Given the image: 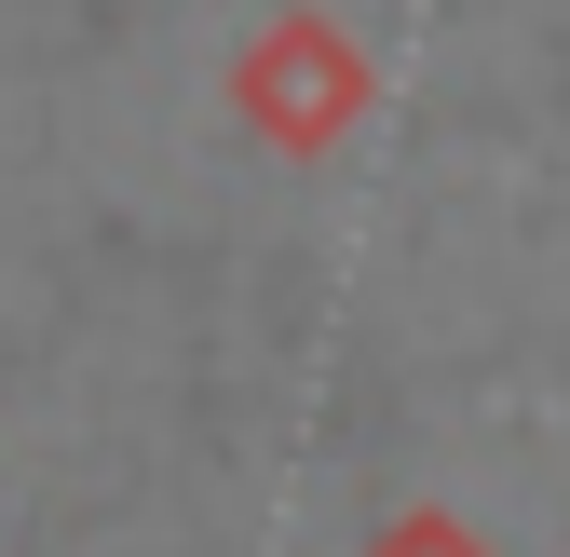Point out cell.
<instances>
[{
    "instance_id": "cell-1",
    "label": "cell",
    "mask_w": 570,
    "mask_h": 557,
    "mask_svg": "<svg viewBox=\"0 0 570 557\" xmlns=\"http://www.w3.org/2000/svg\"><path fill=\"white\" fill-rule=\"evenodd\" d=\"M245 109H258V136H272V150H326V136L353 123V109H367V55H353L340 28H285V41H258L245 55V82H232Z\"/></svg>"
},
{
    "instance_id": "cell-2",
    "label": "cell",
    "mask_w": 570,
    "mask_h": 557,
    "mask_svg": "<svg viewBox=\"0 0 570 557\" xmlns=\"http://www.w3.org/2000/svg\"><path fill=\"white\" fill-rule=\"evenodd\" d=\"M381 557H475V530H449V517H407Z\"/></svg>"
}]
</instances>
